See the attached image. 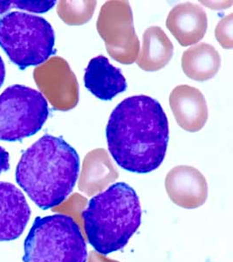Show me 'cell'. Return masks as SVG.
Returning <instances> with one entry per match:
<instances>
[{
    "label": "cell",
    "instance_id": "5bb4252c",
    "mask_svg": "<svg viewBox=\"0 0 233 262\" xmlns=\"http://www.w3.org/2000/svg\"><path fill=\"white\" fill-rule=\"evenodd\" d=\"M221 65V58L213 46L198 43L182 54V69L186 76L197 81L214 77Z\"/></svg>",
    "mask_w": 233,
    "mask_h": 262
},
{
    "label": "cell",
    "instance_id": "7a4b0ae2",
    "mask_svg": "<svg viewBox=\"0 0 233 262\" xmlns=\"http://www.w3.org/2000/svg\"><path fill=\"white\" fill-rule=\"evenodd\" d=\"M80 171V158L62 137L45 135L21 156L16 181L42 210L61 205L71 194Z\"/></svg>",
    "mask_w": 233,
    "mask_h": 262
},
{
    "label": "cell",
    "instance_id": "8992f818",
    "mask_svg": "<svg viewBox=\"0 0 233 262\" xmlns=\"http://www.w3.org/2000/svg\"><path fill=\"white\" fill-rule=\"evenodd\" d=\"M48 101L41 93L22 85L0 95V140L17 142L32 137L48 119Z\"/></svg>",
    "mask_w": 233,
    "mask_h": 262
},
{
    "label": "cell",
    "instance_id": "ba28073f",
    "mask_svg": "<svg viewBox=\"0 0 233 262\" xmlns=\"http://www.w3.org/2000/svg\"><path fill=\"white\" fill-rule=\"evenodd\" d=\"M33 79L53 107L67 111L79 102V84L68 63L61 57L50 58L33 71Z\"/></svg>",
    "mask_w": 233,
    "mask_h": 262
},
{
    "label": "cell",
    "instance_id": "9c48e42d",
    "mask_svg": "<svg viewBox=\"0 0 233 262\" xmlns=\"http://www.w3.org/2000/svg\"><path fill=\"white\" fill-rule=\"evenodd\" d=\"M31 209L24 194L11 183L0 182V242H11L24 232Z\"/></svg>",
    "mask_w": 233,
    "mask_h": 262
},
{
    "label": "cell",
    "instance_id": "ffe728a7",
    "mask_svg": "<svg viewBox=\"0 0 233 262\" xmlns=\"http://www.w3.org/2000/svg\"><path fill=\"white\" fill-rule=\"evenodd\" d=\"M5 78H6V68H5L3 60L0 56V88L3 85Z\"/></svg>",
    "mask_w": 233,
    "mask_h": 262
},
{
    "label": "cell",
    "instance_id": "2e32d148",
    "mask_svg": "<svg viewBox=\"0 0 233 262\" xmlns=\"http://www.w3.org/2000/svg\"><path fill=\"white\" fill-rule=\"evenodd\" d=\"M97 2L93 0L68 1L61 0L58 4L59 17L69 26L86 24L93 17Z\"/></svg>",
    "mask_w": 233,
    "mask_h": 262
},
{
    "label": "cell",
    "instance_id": "d6986e66",
    "mask_svg": "<svg viewBox=\"0 0 233 262\" xmlns=\"http://www.w3.org/2000/svg\"><path fill=\"white\" fill-rule=\"evenodd\" d=\"M10 169L9 153L0 146V174L7 171Z\"/></svg>",
    "mask_w": 233,
    "mask_h": 262
},
{
    "label": "cell",
    "instance_id": "7c38bea8",
    "mask_svg": "<svg viewBox=\"0 0 233 262\" xmlns=\"http://www.w3.org/2000/svg\"><path fill=\"white\" fill-rule=\"evenodd\" d=\"M84 83L94 96L102 101H110L127 90V81L122 71L103 55L90 60Z\"/></svg>",
    "mask_w": 233,
    "mask_h": 262
},
{
    "label": "cell",
    "instance_id": "4fadbf2b",
    "mask_svg": "<svg viewBox=\"0 0 233 262\" xmlns=\"http://www.w3.org/2000/svg\"><path fill=\"white\" fill-rule=\"evenodd\" d=\"M173 53V44L165 31L161 27H151L144 32L136 63L144 71H158L171 61Z\"/></svg>",
    "mask_w": 233,
    "mask_h": 262
},
{
    "label": "cell",
    "instance_id": "e0dca14e",
    "mask_svg": "<svg viewBox=\"0 0 233 262\" xmlns=\"http://www.w3.org/2000/svg\"><path fill=\"white\" fill-rule=\"evenodd\" d=\"M55 3V1H0V14H3L13 7L28 12L42 13L52 9Z\"/></svg>",
    "mask_w": 233,
    "mask_h": 262
},
{
    "label": "cell",
    "instance_id": "3957f363",
    "mask_svg": "<svg viewBox=\"0 0 233 262\" xmlns=\"http://www.w3.org/2000/svg\"><path fill=\"white\" fill-rule=\"evenodd\" d=\"M87 241L102 255L126 247L142 223L137 193L120 182L93 196L82 212Z\"/></svg>",
    "mask_w": 233,
    "mask_h": 262
},
{
    "label": "cell",
    "instance_id": "ac0fdd59",
    "mask_svg": "<svg viewBox=\"0 0 233 262\" xmlns=\"http://www.w3.org/2000/svg\"><path fill=\"white\" fill-rule=\"evenodd\" d=\"M233 14L222 18L217 25L215 30L216 39L224 49L233 48Z\"/></svg>",
    "mask_w": 233,
    "mask_h": 262
},
{
    "label": "cell",
    "instance_id": "5b68a950",
    "mask_svg": "<svg viewBox=\"0 0 233 262\" xmlns=\"http://www.w3.org/2000/svg\"><path fill=\"white\" fill-rule=\"evenodd\" d=\"M54 29L45 18L21 12L0 18V47L20 69L45 62L54 53Z\"/></svg>",
    "mask_w": 233,
    "mask_h": 262
},
{
    "label": "cell",
    "instance_id": "6da1fadb",
    "mask_svg": "<svg viewBox=\"0 0 233 262\" xmlns=\"http://www.w3.org/2000/svg\"><path fill=\"white\" fill-rule=\"evenodd\" d=\"M106 135L111 155L124 170L151 172L165 160L169 122L161 104L150 96H131L117 105Z\"/></svg>",
    "mask_w": 233,
    "mask_h": 262
},
{
    "label": "cell",
    "instance_id": "277c9868",
    "mask_svg": "<svg viewBox=\"0 0 233 262\" xmlns=\"http://www.w3.org/2000/svg\"><path fill=\"white\" fill-rule=\"evenodd\" d=\"M24 262H87V244L66 214L37 217L24 244Z\"/></svg>",
    "mask_w": 233,
    "mask_h": 262
},
{
    "label": "cell",
    "instance_id": "8fae6325",
    "mask_svg": "<svg viewBox=\"0 0 233 262\" xmlns=\"http://www.w3.org/2000/svg\"><path fill=\"white\" fill-rule=\"evenodd\" d=\"M168 30L182 47L195 45L203 39L208 27L205 11L196 4L182 3L171 9L166 20Z\"/></svg>",
    "mask_w": 233,
    "mask_h": 262
},
{
    "label": "cell",
    "instance_id": "30bf717a",
    "mask_svg": "<svg viewBox=\"0 0 233 262\" xmlns=\"http://www.w3.org/2000/svg\"><path fill=\"white\" fill-rule=\"evenodd\" d=\"M170 106L177 124L189 132L201 130L208 120L205 98L194 86H176L170 96Z\"/></svg>",
    "mask_w": 233,
    "mask_h": 262
},
{
    "label": "cell",
    "instance_id": "9a60e30c",
    "mask_svg": "<svg viewBox=\"0 0 233 262\" xmlns=\"http://www.w3.org/2000/svg\"><path fill=\"white\" fill-rule=\"evenodd\" d=\"M114 168L108 152L104 149H96L87 153L83 162L81 183L93 184L114 178Z\"/></svg>",
    "mask_w": 233,
    "mask_h": 262
},
{
    "label": "cell",
    "instance_id": "52a82bcc",
    "mask_svg": "<svg viewBox=\"0 0 233 262\" xmlns=\"http://www.w3.org/2000/svg\"><path fill=\"white\" fill-rule=\"evenodd\" d=\"M96 28L112 59L124 65L137 60L140 41L128 1H107L99 13Z\"/></svg>",
    "mask_w": 233,
    "mask_h": 262
}]
</instances>
